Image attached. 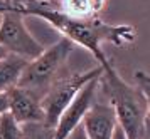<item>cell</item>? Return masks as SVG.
Listing matches in <instances>:
<instances>
[{
  "instance_id": "obj_1",
  "label": "cell",
  "mask_w": 150,
  "mask_h": 139,
  "mask_svg": "<svg viewBox=\"0 0 150 139\" xmlns=\"http://www.w3.org/2000/svg\"><path fill=\"white\" fill-rule=\"evenodd\" d=\"M4 10H14L24 17L34 15L49 22L56 30H59L73 44H78L89 50L101 67L110 64L108 57L101 50L103 42H110L116 47H125L133 44L137 39V29L133 25H110L106 22H103L100 17L74 19L62 13L59 8L37 2V0H21L19 3H14V5L7 3Z\"/></svg>"
},
{
  "instance_id": "obj_2",
  "label": "cell",
  "mask_w": 150,
  "mask_h": 139,
  "mask_svg": "<svg viewBox=\"0 0 150 139\" xmlns=\"http://www.w3.org/2000/svg\"><path fill=\"white\" fill-rule=\"evenodd\" d=\"M100 89L106 94L108 102L115 111L118 126L128 139H140L143 134L145 121L149 116V106L142 91L120 77L110 62L103 67L100 75Z\"/></svg>"
},
{
  "instance_id": "obj_3",
  "label": "cell",
  "mask_w": 150,
  "mask_h": 139,
  "mask_svg": "<svg viewBox=\"0 0 150 139\" xmlns=\"http://www.w3.org/2000/svg\"><path fill=\"white\" fill-rule=\"evenodd\" d=\"M73 47H74V44L71 40L62 37L54 45H51L49 49H44V52L41 55L29 60L27 67L24 69L22 77L17 86L35 91L41 96H44L49 86L59 75H62L64 66H66L69 55L73 52Z\"/></svg>"
},
{
  "instance_id": "obj_4",
  "label": "cell",
  "mask_w": 150,
  "mask_h": 139,
  "mask_svg": "<svg viewBox=\"0 0 150 139\" xmlns=\"http://www.w3.org/2000/svg\"><path fill=\"white\" fill-rule=\"evenodd\" d=\"M101 74H103V67L98 66L91 71H86V72L59 75L42 96L41 106L42 111H44V122L51 127H56L62 111L76 97V94L81 91V87L84 84H88L91 79L100 77Z\"/></svg>"
},
{
  "instance_id": "obj_5",
  "label": "cell",
  "mask_w": 150,
  "mask_h": 139,
  "mask_svg": "<svg viewBox=\"0 0 150 139\" xmlns=\"http://www.w3.org/2000/svg\"><path fill=\"white\" fill-rule=\"evenodd\" d=\"M0 45L8 54L32 60L44 52V47L29 34L24 15L14 10H4L0 17Z\"/></svg>"
},
{
  "instance_id": "obj_6",
  "label": "cell",
  "mask_w": 150,
  "mask_h": 139,
  "mask_svg": "<svg viewBox=\"0 0 150 139\" xmlns=\"http://www.w3.org/2000/svg\"><path fill=\"white\" fill-rule=\"evenodd\" d=\"M98 89H100V77L91 79L88 84L81 87V91L76 94V97L62 111L61 117L54 127V139H64L78 124H81L84 114L88 112V109L96 101Z\"/></svg>"
},
{
  "instance_id": "obj_7",
  "label": "cell",
  "mask_w": 150,
  "mask_h": 139,
  "mask_svg": "<svg viewBox=\"0 0 150 139\" xmlns=\"http://www.w3.org/2000/svg\"><path fill=\"white\" fill-rule=\"evenodd\" d=\"M7 97L8 114L21 126L29 122H44V111L41 106L42 96L39 92L15 86L7 92Z\"/></svg>"
},
{
  "instance_id": "obj_8",
  "label": "cell",
  "mask_w": 150,
  "mask_h": 139,
  "mask_svg": "<svg viewBox=\"0 0 150 139\" xmlns=\"http://www.w3.org/2000/svg\"><path fill=\"white\" fill-rule=\"evenodd\" d=\"M81 124L89 139H111L118 121L110 102L105 104L95 101L88 112L84 114Z\"/></svg>"
},
{
  "instance_id": "obj_9",
  "label": "cell",
  "mask_w": 150,
  "mask_h": 139,
  "mask_svg": "<svg viewBox=\"0 0 150 139\" xmlns=\"http://www.w3.org/2000/svg\"><path fill=\"white\" fill-rule=\"evenodd\" d=\"M27 64V59L15 54H7L4 59H0V92H8L19 84Z\"/></svg>"
},
{
  "instance_id": "obj_10",
  "label": "cell",
  "mask_w": 150,
  "mask_h": 139,
  "mask_svg": "<svg viewBox=\"0 0 150 139\" xmlns=\"http://www.w3.org/2000/svg\"><path fill=\"white\" fill-rule=\"evenodd\" d=\"M108 0H57V8L74 19L100 17Z\"/></svg>"
},
{
  "instance_id": "obj_11",
  "label": "cell",
  "mask_w": 150,
  "mask_h": 139,
  "mask_svg": "<svg viewBox=\"0 0 150 139\" xmlns=\"http://www.w3.org/2000/svg\"><path fill=\"white\" fill-rule=\"evenodd\" d=\"M22 139H54V127L46 122H29L22 124Z\"/></svg>"
},
{
  "instance_id": "obj_12",
  "label": "cell",
  "mask_w": 150,
  "mask_h": 139,
  "mask_svg": "<svg viewBox=\"0 0 150 139\" xmlns=\"http://www.w3.org/2000/svg\"><path fill=\"white\" fill-rule=\"evenodd\" d=\"M22 126L10 114L5 112L4 116H0V139H22Z\"/></svg>"
},
{
  "instance_id": "obj_13",
  "label": "cell",
  "mask_w": 150,
  "mask_h": 139,
  "mask_svg": "<svg viewBox=\"0 0 150 139\" xmlns=\"http://www.w3.org/2000/svg\"><path fill=\"white\" fill-rule=\"evenodd\" d=\"M133 77H135V86L142 91L143 97H145V101H147L149 116H150V74L143 72V71H137Z\"/></svg>"
},
{
  "instance_id": "obj_14",
  "label": "cell",
  "mask_w": 150,
  "mask_h": 139,
  "mask_svg": "<svg viewBox=\"0 0 150 139\" xmlns=\"http://www.w3.org/2000/svg\"><path fill=\"white\" fill-rule=\"evenodd\" d=\"M64 139H89V138H88V134H86V131H84L83 124H78Z\"/></svg>"
},
{
  "instance_id": "obj_15",
  "label": "cell",
  "mask_w": 150,
  "mask_h": 139,
  "mask_svg": "<svg viewBox=\"0 0 150 139\" xmlns=\"http://www.w3.org/2000/svg\"><path fill=\"white\" fill-rule=\"evenodd\" d=\"M8 112V97L7 92H0V116Z\"/></svg>"
},
{
  "instance_id": "obj_16",
  "label": "cell",
  "mask_w": 150,
  "mask_h": 139,
  "mask_svg": "<svg viewBox=\"0 0 150 139\" xmlns=\"http://www.w3.org/2000/svg\"><path fill=\"white\" fill-rule=\"evenodd\" d=\"M140 139H150V116H147V121H145V127H143V134Z\"/></svg>"
},
{
  "instance_id": "obj_17",
  "label": "cell",
  "mask_w": 150,
  "mask_h": 139,
  "mask_svg": "<svg viewBox=\"0 0 150 139\" xmlns=\"http://www.w3.org/2000/svg\"><path fill=\"white\" fill-rule=\"evenodd\" d=\"M111 139H128L127 138V134L123 133V129L118 124H116V127H115V133H113V138Z\"/></svg>"
},
{
  "instance_id": "obj_18",
  "label": "cell",
  "mask_w": 150,
  "mask_h": 139,
  "mask_svg": "<svg viewBox=\"0 0 150 139\" xmlns=\"http://www.w3.org/2000/svg\"><path fill=\"white\" fill-rule=\"evenodd\" d=\"M37 2H42V3H47V5H52L57 8V0H37Z\"/></svg>"
},
{
  "instance_id": "obj_19",
  "label": "cell",
  "mask_w": 150,
  "mask_h": 139,
  "mask_svg": "<svg viewBox=\"0 0 150 139\" xmlns=\"http://www.w3.org/2000/svg\"><path fill=\"white\" fill-rule=\"evenodd\" d=\"M7 50H5V47H2L0 45V59H4V57H5V55H7Z\"/></svg>"
},
{
  "instance_id": "obj_20",
  "label": "cell",
  "mask_w": 150,
  "mask_h": 139,
  "mask_svg": "<svg viewBox=\"0 0 150 139\" xmlns=\"http://www.w3.org/2000/svg\"><path fill=\"white\" fill-rule=\"evenodd\" d=\"M5 5H7V0H0V13L4 12V8H5Z\"/></svg>"
},
{
  "instance_id": "obj_21",
  "label": "cell",
  "mask_w": 150,
  "mask_h": 139,
  "mask_svg": "<svg viewBox=\"0 0 150 139\" xmlns=\"http://www.w3.org/2000/svg\"><path fill=\"white\" fill-rule=\"evenodd\" d=\"M19 2H21V0H7L8 5H14V3H19Z\"/></svg>"
}]
</instances>
